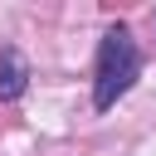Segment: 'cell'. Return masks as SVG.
Returning <instances> with one entry per match:
<instances>
[{
    "instance_id": "obj_1",
    "label": "cell",
    "mask_w": 156,
    "mask_h": 156,
    "mask_svg": "<svg viewBox=\"0 0 156 156\" xmlns=\"http://www.w3.org/2000/svg\"><path fill=\"white\" fill-rule=\"evenodd\" d=\"M136 73H141V49H136V39H132V29L127 24H112L107 34H102V44H98V68H93V107L98 112H107L132 83H136Z\"/></svg>"
},
{
    "instance_id": "obj_2",
    "label": "cell",
    "mask_w": 156,
    "mask_h": 156,
    "mask_svg": "<svg viewBox=\"0 0 156 156\" xmlns=\"http://www.w3.org/2000/svg\"><path fill=\"white\" fill-rule=\"evenodd\" d=\"M29 88V63L20 49H0V102H15Z\"/></svg>"
}]
</instances>
